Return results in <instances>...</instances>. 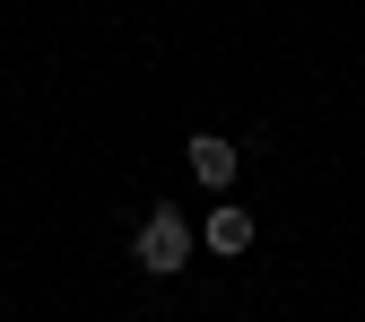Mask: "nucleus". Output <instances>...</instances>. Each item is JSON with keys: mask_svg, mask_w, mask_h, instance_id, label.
I'll return each instance as SVG.
<instances>
[{"mask_svg": "<svg viewBox=\"0 0 365 322\" xmlns=\"http://www.w3.org/2000/svg\"><path fill=\"white\" fill-rule=\"evenodd\" d=\"M192 244H200V226H182V209L165 201V209H148V218H140V244H130V253H140L148 279H174V270L192 261Z\"/></svg>", "mask_w": 365, "mask_h": 322, "instance_id": "nucleus-1", "label": "nucleus"}, {"mask_svg": "<svg viewBox=\"0 0 365 322\" xmlns=\"http://www.w3.org/2000/svg\"><path fill=\"white\" fill-rule=\"evenodd\" d=\"M182 166H192V183H209V192H235V174H244V157L217 140V131H200L192 149H182Z\"/></svg>", "mask_w": 365, "mask_h": 322, "instance_id": "nucleus-2", "label": "nucleus"}, {"mask_svg": "<svg viewBox=\"0 0 365 322\" xmlns=\"http://www.w3.org/2000/svg\"><path fill=\"white\" fill-rule=\"evenodd\" d=\"M200 244H209V253H226V261L252 253V218H244L235 201H217V209H209V226H200Z\"/></svg>", "mask_w": 365, "mask_h": 322, "instance_id": "nucleus-3", "label": "nucleus"}]
</instances>
